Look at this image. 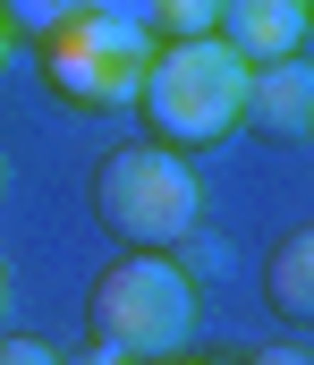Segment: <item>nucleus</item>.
Wrapping results in <instances>:
<instances>
[{
  "label": "nucleus",
  "instance_id": "f257e3e1",
  "mask_svg": "<svg viewBox=\"0 0 314 365\" xmlns=\"http://www.w3.org/2000/svg\"><path fill=\"white\" fill-rule=\"evenodd\" d=\"M238 102H246V60L221 34H170V43H153L145 86H136V110H145L153 145L204 153V145H221L238 128Z\"/></svg>",
  "mask_w": 314,
  "mask_h": 365
},
{
  "label": "nucleus",
  "instance_id": "f03ea898",
  "mask_svg": "<svg viewBox=\"0 0 314 365\" xmlns=\"http://www.w3.org/2000/svg\"><path fill=\"white\" fill-rule=\"evenodd\" d=\"M153 43L162 34L145 26L136 0H85L68 26H51L34 43V60H43V86L60 93L68 110H119V102H136V86H145Z\"/></svg>",
  "mask_w": 314,
  "mask_h": 365
},
{
  "label": "nucleus",
  "instance_id": "7ed1b4c3",
  "mask_svg": "<svg viewBox=\"0 0 314 365\" xmlns=\"http://www.w3.org/2000/svg\"><path fill=\"white\" fill-rule=\"evenodd\" d=\"M85 331L119 349V357H179L196 331V280L179 272L162 247H127L119 264H103V280L85 289Z\"/></svg>",
  "mask_w": 314,
  "mask_h": 365
},
{
  "label": "nucleus",
  "instance_id": "20e7f679",
  "mask_svg": "<svg viewBox=\"0 0 314 365\" xmlns=\"http://www.w3.org/2000/svg\"><path fill=\"white\" fill-rule=\"evenodd\" d=\"M94 212H103L110 238H127V247H187L196 238V221H204V179H196V162L179 153V145H119L103 170H94Z\"/></svg>",
  "mask_w": 314,
  "mask_h": 365
},
{
  "label": "nucleus",
  "instance_id": "39448f33",
  "mask_svg": "<svg viewBox=\"0 0 314 365\" xmlns=\"http://www.w3.org/2000/svg\"><path fill=\"white\" fill-rule=\"evenodd\" d=\"M238 119H246L255 136H272V145H298V136L314 128V68H306V51L246 68V102H238Z\"/></svg>",
  "mask_w": 314,
  "mask_h": 365
},
{
  "label": "nucleus",
  "instance_id": "423d86ee",
  "mask_svg": "<svg viewBox=\"0 0 314 365\" xmlns=\"http://www.w3.org/2000/svg\"><path fill=\"white\" fill-rule=\"evenodd\" d=\"M306 26H314L306 0H221V9H212V34H221V43H229L246 68L306 51Z\"/></svg>",
  "mask_w": 314,
  "mask_h": 365
},
{
  "label": "nucleus",
  "instance_id": "0eeeda50",
  "mask_svg": "<svg viewBox=\"0 0 314 365\" xmlns=\"http://www.w3.org/2000/svg\"><path fill=\"white\" fill-rule=\"evenodd\" d=\"M263 289H272L281 323H314V230H281V247L263 264Z\"/></svg>",
  "mask_w": 314,
  "mask_h": 365
},
{
  "label": "nucleus",
  "instance_id": "6e6552de",
  "mask_svg": "<svg viewBox=\"0 0 314 365\" xmlns=\"http://www.w3.org/2000/svg\"><path fill=\"white\" fill-rule=\"evenodd\" d=\"M77 9H85V0H0V26H9V34H26V43H43V34H51V26H68Z\"/></svg>",
  "mask_w": 314,
  "mask_h": 365
},
{
  "label": "nucleus",
  "instance_id": "1a4fd4ad",
  "mask_svg": "<svg viewBox=\"0 0 314 365\" xmlns=\"http://www.w3.org/2000/svg\"><path fill=\"white\" fill-rule=\"evenodd\" d=\"M136 9H145V26L170 43V34H212V9H221V0H136Z\"/></svg>",
  "mask_w": 314,
  "mask_h": 365
},
{
  "label": "nucleus",
  "instance_id": "9d476101",
  "mask_svg": "<svg viewBox=\"0 0 314 365\" xmlns=\"http://www.w3.org/2000/svg\"><path fill=\"white\" fill-rule=\"evenodd\" d=\"M0 365H60V349H43V340H0Z\"/></svg>",
  "mask_w": 314,
  "mask_h": 365
},
{
  "label": "nucleus",
  "instance_id": "9b49d317",
  "mask_svg": "<svg viewBox=\"0 0 314 365\" xmlns=\"http://www.w3.org/2000/svg\"><path fill=\"white\" fill-rule=\"evenodd\" d=\"M246 365H314V349H298V340H272V349H255Z\"/></svg>",
  "mask_w": 314,
  "mask_h": 365
},
{
  "label": "nucleus",
  "instance_id": "f8f14e48",
  "mask_svg": "<svg viewBox=\"0 0 314 365\" xmlns=\"http://www.w3.org/2000/svg\"><path fill=\"white\" fill-rule=\"evenodd\" d=\"M60 365H136V357H119V349H103V340H85L77 357H60Z\"/></svg>",
  "mask_w": 314,
  "mask_h": 365
},
{
  "label": "nucleus",
  "instance_id": "ddd939ff",
  "mask_svg": "<svg viewBox=\"0 0 314 365\" xmlns=\"http://www.w3.org/2000/svg\"><path fill=\"white\" fill-rule=\"evenodd\" d=\"M0 60H9V26H0Z\"/></svg>",
  "mask_w": 314,
  "mask_h": 365
},
{
  "label": "nucleus",
  "instance_id": "4468645a",
  "mask_svg": "<svg viewBox=\"0 0 314 365\" xmlns=\"http://www.w3.org/2000/svg\"><path fill=\"white\" fill-rule=\"evenodd\" d=\"M0 306H9V272H0Z\"/></svg>",
  "mask_w": 314,
  "mask_h": 365
},
{
  "label": "nucleus",
  "instance_id": "2eb2a0df",
  "mask_svg": "<svg viewBox=\"0 0 314 365\" xmlns=\"http://www.w3.org/2000/svg\"><path fill=\"white\" fill-rule=\"evenodd\" d=\"M145 365H170V357H145Z\"/></svg>",
  "mask_w": 314,
  "mask_h": 365
}]
</instances>
